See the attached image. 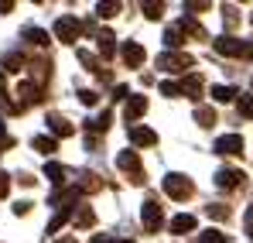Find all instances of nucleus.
<instances>
[{
    "label": "nucleus",
    "instance_id": "1",
    "mask_svg": "<svg viewBox=\"0 0 253 243\" xmlns=\"http://www.w3.org/2000/svg\"><path fill=\"white\" fill-rule=\"evenodd\" d=\"M215 51L219 55H233V58H250L253 41H240V38H233V35H222V38L215 41Z\"/></svg>",
    "mask_w": 253,
    "mask_h": 243
},
{
    "label": "nucleus",
    "instance_id": "2",
    "mask_svg": "<svg viewBox=\"0 0 253 243\" xmlns=\"http://www.w3.org/2000/svg\"><path fill=\"white\" fill-rule=\"evenodd\" d=\"M165 192H168L174 202H185V199H192L195 185H192V178H185V175H168V178H165Z\"/></svg>",
    "mask_w": 253,
    "mask_h": 243
},
{
    "label": "nucleus",
    "instance_id": "3",
    "mask_svg": "<svg viewBox=\"0 0 253 243\" xmlns=\"http://www.w3.org/2000/svg\"><path fill=\"white\" fill-rule=\"evenodd\" d=\"M79 35H83V21H76V17H58L55 21V38L65 41V45H76L79 41Z\"/></svg>",
    "mask_w": 253,
    "mask_h": 243
},
{
    "label": "nucleus",
    "instance_id": "4",
    "mask_svg": "<svg viewBox=\"0 0 253 243\" xmlns=\"http://www.w3.org/2000/svg\"><path fill=\"white\" fill-rule=\"evenodd\" d=\"M140 223H144V230H147V233H158V230H161L165 216H161L158 199H147V202H144V209H140Z\"/></svg>",
    "mask_w": 253,
    "mask_h": 243
},
{
    "label": "nucleus",
    "instance_id": "5",
    "mask_svg": "<svg viewBox=\"0 0 253 243\" xmlns=\"http://www.w3.org/2000/svg\"><path fill=\"white\" fill-rule=\"evenodd\" d=\"M117 168H120V171H126V175H130L137 185L144 182V168H140V158H137V151H120V154H117Z\"/></svg>",
    "mask_w": 253,
    "mask_h": 243
},
{
    "label": "nucleus",
    "instance_id": "6",
    "mask_svg": "<svg viewBox=\"0 0 253 243\" xmlns=\"http://www.w3.org/2000/svg\"><path fill=\"white\" fill-rule=\"evenodd\" d=\"M192 65H195V58H192V55H178V51L158 58V69H165V72H188Z\"/></svg>",
    "mask_w": 253,
    "mask_h": 243
},
{
    "label": "nucleus",
    "instance_id": "7",
    "mask_svg": "<svg viewBox=\"0 0 253 243\" xmlns=\"http://www.w3.org/2000/svg\"><path fill=\"white\" fill-rule=\"evenodd\" d=\"M215 151H219V154L236 158V154H243V137H240V134H226V137H219V141H215Z\"/></svg>",
    "mask_w": 253,
    "mask_h": 243
},
{
    "label": "nucleus",
    "instance_id": "8",
    "mask_svg": "<svg viewBox=\"0 0 253 243\" xmlns=\"http://www.w3.org/2000/svg\"><path fill=\"white\" fill-rule=\"evenodd\" d=\"M120 55H124L126 69H140V65H144V48H140L137 41H124V48H120Z\"/></svg>",
    "mask_w": 253,
    "mask_h": 243
},
{
    "label": "nucleus",
    "instance_id": "9",
    "mask_svg": "<svg viewBox=\"0 0 253 243\" xmlns=\"http://www.w3.org/2000/svg\"><path fill=\"white\" fill-rule=\"evenodd\" d=\"M48 127H51V134H55V137H72V134H76V127L65 120L62 113H48Z\"/></svg>",
    "mask_w": 253,
    "mask_h": 243
},
{
    "label": "nucleus",
    "instance_id": "10",
    "mask_svg": "<svg viewBox=\"0 0 253 243\" xmlns=\"http://www.w3.org/2000/svg\"><path fill=\"white\" fill-rule=\"evenodd\" d=\"M243 178H247V175H243V171H236V168H222V171L215 175V182H219L222 189H240V185H243Z\"/></svg>",
    "mask_w": 253,
    "mask_h": 243
},
{
    "label": "nucleus",
    "instance_id": "11",
    "mask_svg": "<svg viewBox=\"0 0 253 243\" xmlns=\"http://www.w3.org/2000/svg\"><path fill=\"white\" fill-rule=\"evenodd\" d=\"M130 141L140 147H151V144H158V134L151 127H130Z\"/></svg>",
    "mask_w": 253,
    "mask_h": 243
},
{
    "label": "nucleus",
    "instance_id": "12",
    "mask_svg": "<svg viewBox=\"0 0 253 243\" xmlns=\"http://www.w3.org/2000/svg\"><path fill=\"white\" fill-rule=\"evenodd\" d=\"M144 113H147V99H144V96H133V99L126 103V110H124V120L133 123L137 117H144Z\"/></svg>",
    "mask_w": 253,
    "mask_h": 243
},
{
    "label": "nucleus",
    "instance_id": "13",
    "mask_svg": "<svg viewBox=\"0 0 253 243\" xmlns=\"http://www.w3.org/2000/svg\"><path fill=\"white\" fill-rule=\"evenodd\" d=\"M178 89H181L185 96H192V99H199V96H202V79H199L195 72H188L185 79L178 82Z\"/></svg>",
    "mask_w": 253,
    "mask_h": 243
},
{
    "label": "nucleus",
    "instance_id": "14",
    "mask_svg": "<svg viewBox=\"0 0 253 243\" xmlns=\"http://www.w3.org/2000/svg\"><path fill=\"white\" fill-rule=\"evenodd\" d=\"M195 226H199V219H195V216H188V212L171 219V233H188V230H195Z\"/></svg>",
    "mask_w": 253,
    "mask_h": 243
},
{
    "label": "nucleus",
    "instance_id": "15",
    "mask_svg": "<svg viewBox=\"0 0 253 243\" xmlns=\"http://www.w3.org/2000/svg\"><path fill=\"white\" fill-rule=\"evenodd\" d=\"M99 55H103V58H110V55H113V51H117V38H113V31H99Z\"/></svg>",
    "mask_w": 253,
    "mask_h": 243
},
{
    "label": "nucleus",
    "instance_id": "16",
    "mask_svg": "<svg viewBox=\"0 0 253 243\" xmlns=\"http://www.w3.org/2000/svg\"><path fill=\"white\" fill-rule=\"evenodd\" d=\"M240 93H236V86H212V99L215 103H233Z\"/></svg>",
    "mask_w": 253,
    "mask_h": 243
},
{
    "label": "nucleus",
    "instance_id": "17",
    "mask_svg": "<svg viewBox=\"0 0 253 243\" xmlns=\"http://www.w3.org/2000/svg\"><path fill=\"white\" fill-rule=\"evenodd\" d=\"M178 28H181V31H188L192 38H206V28H202L195 17H181V21H178Z\"/></svg>",
    "mask_w": 253,
    "mask_h": 243
},
{
    "label": "nucleus",
    "instance_id": "18",
    "mask_svg": "<svg viewBox=\"0 0 253 243\" xmlns=\"http://www.w3.org/2000/svg\"><path fill=\"white\" fill-rule=\"evenodd\" d=\"M44 178H48V182H55V185H65V168H62V164H55V161H48V164H44Z\"/></svg>",
    "mask_w": 253,
    "mask_h": 243
},
{
    "label": "nucleus",
    "instance_id": "19",
    "mask_svg": "<svg viewBox=\"0 0 253 243\" xmlns=\"http://www.w3.org/2000/svg\"><path fill=\"white\" fill-rule=\"evenodd\" d=\"M31 147H35V151H42V154H55V151H58L55 137H35V141H31Z\"/></svg>",
    "mask_w": 253,
    "mask_h": 243
},
{
    "label": "nucleus",
    "instance_id": "20",
    "mask_svg": "<svg viewBox=\"0 0 253 243\" xmlns=\"http://www.w3.org/2000/svg\"><path fill=\"white\" fill-rule=\"evenodd\" d=\"M24 38L31 41V45H38V48H44L48 45V31H42V28H24Z\"/></svg>",
    "mask_w": 253,
    "mask_h": 243
},
{
    "label": "nucleus",
    "instance_id": "21",
    "mask_svg": "<svg viewBox=\"0 0 253 243\" xmlns=\"http://www.w3.org/2000/svg\"><path fill=\"white\" fill-rule=\"evenodd\" d=\"M195 120H199V127H206V130H209L212 123H215V113H212L209 106H199V110H195Z\"/></svg>",
    "mask_w": 253,
    "mask_h": 243
},
{
    "label": "nucleus",
    "instance_id": "22",
    "mask_svg": "<svg viewBox=\"0 0 253 243\" xmlns=\"http://www.w3.org/2000/svg\"><path fill=\"white\" fill-rule=\"evenodd\" d=\"M92 223H96V212H92V209H89V205H83V209H79V216H76V226H92Z\"/></svg>",
    "mask_w": 253,
    "mask_h": 243
},
{
    "label": "nucleus",
    "instance_id": "23",
    "mask_svg": "<svg viewBox=\"0 0 253 243\" xmlns=\"http://www.w3.org/2000/svg\"><path fill=\"white\" fill-rule=\"evenodd\" d=\"M85 127H89V130H92V134H103V130H106V127H110V113H99V117H96V120H89V123H85Z\"/></svg>",
    "mask_w": 253,
    "mask_h": 243
},
{
    "label": "nucleus",
    "instance_id": "24",
    "mask_svg": "<svg viewBox=\"0 0 253 243\" xmlns=\"http://www.w3.org/2000/svg\"><path fill=\"white\" fill-rule=\"evenodd\" d=\"M140 10H144V17H147V21H158V17L165 14V3H144Z\"/></svg>",
    "mask_w": 253,
    "mask_h": 243
},
{
    "label": "nucleus",
    "instance_id": "25",
    "mask_svg": "<svg viewBox=\"0 0 253 243\" xmlns=\"http://www.w3.org/2000/svg\"><path fill=\"white\" fill-rule=\"evenodd\" d=\"M165 45H168V48H178V45H181V28H178V24L165 31Z\"/></svg>",
    "mask_w": 253,
    "mask_h": 243
},
{
    "label": "nucleus",
    "instance_id": "26",
    "mask_svg": "<svg viewBox=\"0 0 253 243\" xmlns=\"http://www.w3.org/2000/svg\"><path fill=\"white\" fill-rule=\"evenodd\" d=\"M199 243H229V240H226V233H219V230H206V233L199 237Z\"/></svg>",
    "mask_w": 253,
    "mask_h": 243
},
{
    "label": "nucleus",
    "instance_id": "27",
    "mask_svg": "<svg viewBox=\"0 0 253 243\" xmlns=\"http://www.w3.org/2000/svg\"><path fill=\"white\" fill-rule=\"evenodd\" d=\"M96 14H99V17H117V14H120V3H99Z\"/></svg>",
    "mask_w": 253,
    "mask_h": 243
},
{
    "label": "nucleus",
    "instance_id": "28",
    "mask_svg": "<svg viewBox=\"0 0 253 243\" xmlns=\"http://www.w3.org/2000/svg\"><path fill=\"white\" fill-rule=\"evenodd\" d=\"M65 223H69V209H62V212H55V219L48 223V233H55V230H58V226H65Z\"/></svg>",
    "mask_w": 253,
    "mask_h": 243
},
{
    "label": "nucleus",
    "instance_id": "29",
    "mask_svg": "<svg viewBox=\"0 0 253 243\" xmlns=\"http://www.w3.org/2000/svg\"><path fill=\"white\" fill-rule=\"evenodd\" d=\"M206 212H209L212 219H226V216H229V205H219V202H212L209 209H206Z\"/></svg>",
    "mask_w": 253,
    "mask_h": 243
},
{
    "label": "nucleus",
    "instance_id": "30",
    "mask_svg": "<svg viewBox=\"0 0 253 243\" xmlns=\"http://www.w3.org/2000/svg\"><path fill=\"white\" fill-rule=\"evenodd\" d=\"M222 24H226V28H236V24H240V14H236L233 7H226V10H222Z\"/></svg>",
    "mask_w": 253,
    "mask_h": 243
},
{
    "label": "nucleus",
    "instance_id": "31",
    "mask_svg": "<svg viewBox=\"0 0 253 243\" xmlns=\"http://www.w3.org/2000/svg\"><path fill=\"white\" fill-rule=\"evenodd\" d=\"M7 72H21V65H24V55H7Z\"/></svg>",
    "mask_w": 253,
    "mask_h": 243
},
{
    "label": "nucleus",
    "instance_id": "32",
    "mask_svg": "<svg viewBox=\"0 0 253 243\" xmlns=\"http://www.w3.org/2000/svg\"><path fill=\"white\" fill-rule=\"evenodd\" d=\"M10 144H14V141L7 137V127H3V120H0V154H3V151H7Z\"/></svg>",
    "mask_w": 253,
    "mask_h": 243
},
{
    "label": "nucleus",
    "instance_id": "33",
    "mask_svg": "<svg viewBox=\"0 0 253 243\" xmlns=\"http://www.w3.org/2000/svg\"><path fill=\"white\" fill-rule=\"evenodd\" d=\"M161 93H165V96H181L178 82H161Z\"/></svg>",
    "mask_w": 253,
    "mask_h": 243
},
{
    "label": "nucleus",
    "instance_id": "34",
    "mask_svg": "<svg viewBox=\"0 0 253 243\" xmlns=\"http://www.w3.org/2000/svg\"><path fill=\"white\" fill-rule=\"evenodd\" d=\"M79 99H83L85 106H96V99H99V96H96L92 89H83V93H79Z\"/></svg>",
    "mask_w": 253,
    "mask_h": 243
},
{
    "label": "nucleus",
    "instance_id": "35",
    "mask_svg": "<svg viewBox=\"0 0 253 243\" xmlns=\"http://www.w3.org/2000/svg\"><path fill=\"white\" fill-rule=\"evenodd\" d=\"M240 110H243L247 117H253V96H240Z\"/></svg>",
    "mask_w": 253,
    "mask_h": 243
},
{
    "label": "nucleus",
    "instance_id": "36",
    "mask_svg": "<svg viewBox=\"0 0 253 243\" xmlns=\"http://www.w3.org/2000/svg\"><path fill=\"white\" fill-rule=\"evenodd\" d=\"M7 192H10V175H7V171H0V199H3Z\"/></svg>",
    "mask_w": 253,
    "mask_h": 243
},
{
    "label": "nucleus",
    "instance_id": "37",
    "mask_svg": "<svg viewBox=\"0 0 253 243\" xmlns=\"http://www.w3.org/2000/svg\"><path fill=\"white\" fill-rule=\"evenodd\" d=\"M31 212V202H17L14 205V216H28Z\"/></svg>",
    "mask_w": 253,
    "mask_h": 243
},
{
    "label": "nucleus",
    "instance_id": "38",
    "mask_svg": "<svg viewBox=\"0 0 253 243\" xmlns=\"http://www.w3.org/2000/svg\"><path fill=\"white\" fill-rule=\"evenodd\" d=\"M92 243H117V240H113V237H106V233H96V237H92Z\"/></svg>",
    "mask_w": 253,
    "mask_h": 243
},
{
    "label": "nucleus",
    "instance_id": "39",
    "mask_svg": "<svg viewBox=\"0 0 253 243\" xmlns=\"http://www.w3.org/2000/svg\"><path fill=\"white\" fill-rule=\"evenodd\" d=\"M247 233H250V237H253V205H250V209H247Z\"/></svg>",
    "mask_w": 253,
    "mask_h": 243
},
{
    "label": "nucleus",
    "instance_id": "40",
    "mask_svg": "<svg viewBox=\"0 0 253 243\" xmlns=\"http://www.w3.org/2000/svg\"><path fill=\"white\" fill-rule=\"evenodd\" d=\"M113 99H126V86H117L113 89Z\"/></svg>",
    "mask_w": 253,
    "mask_h": 243
},
{
    "label": "nucleus",
    "instance_id": "41",
    "mask_svg": "<svg viewBox=\"0 0 253 243\" xmlns=\"http://www.w3.org/2000/svg\"><path fill=\"white\" fill-rule=\"evenodd\" d=\"M10 7H14V3H10V0H0V14H7V10H10Z\"/></svg>",
    "mask_w": 253,
    "mask_h": 243
},
{
    "label": "nucleus",
    "instance_id": "42",
    "mask_svg": "<svg viewBox=\"0 0 253 243\" xmlns=\"http://www.w3.org/2000/svg\"><path fill=\"white\" fill-rule=\"evenodd\" d=\"M55 243H76V237H62V240H55Z\"/></svg>",
    "mask_w": 253,
    "mask_h": 243
},
{
    "label": "nucleus",
    "instance_id": "43",
    "mask_svg": "<svg viewBox=\"0 0 253 243\" xmlns=\"http://www.w3.org/2000/svg\"><path fill=\"white\" fill-rule=\"evenodd\" d=\"M124 243H133V240H124Z\"/></svg>",
    "mask_w": 253,
    "mask_h": 243
}]
</instances>
